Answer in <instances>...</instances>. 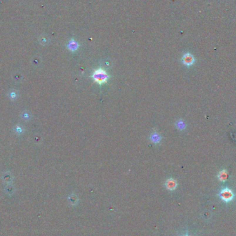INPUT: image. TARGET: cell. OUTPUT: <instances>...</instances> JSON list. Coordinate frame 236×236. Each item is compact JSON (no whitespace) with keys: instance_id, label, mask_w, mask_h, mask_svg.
<instances>
[{"instance_id":"3","label":"cell","mask_w":236,"mask_h":236,"mask_svg":"<svg viewBox=\"0 0 236 236\" xmlns=\"http://www.w3.org/2000/svg\"><path fill=\"white\" fill-rule=\"evenodd\" d=\"M195 57H194L193 55H191V53H185L182 58V63H183L184 65H186V66H192V65L195 63Z\"/></svg>"},{"instance_id":"9","label":"cell","mask_w":236,"mask_h":236,"mask_svg":"<svg viewBox=\"0 0 236 236\" xmlns=\"http://www.w3.org/2000/svg\"><path fill=\"white\" fill-rule=\"evenodd\" d=\"M175 125H176V127H177L178 129H180V130H184V129H185V128H186V124L184 122V121L182 120H178V122H176Z\"/></svg>"},{"instance_id":"4","label":"cell","mask_w":236,"mask_h":236,"mask_svg":"<svg viewBox=\"0 0 236 236\" xmlns=\"http://www.w3.org/2000/svg\"><path fill=\"white\" fill-rule=\"evenodd\" d=\"M164 185H165L166 189H168V191H172L176 189V188L178 186V182L173 178H169V179H168L165 182Z\"/></svg>"},{"instance_id":"5","label":"cell","mask_w":236,"mask_h":236,"mask_svg":"<svg viewBox=\"0 0 236 236\" xmlns=\"http://www.w3.org/2000/svg\"><path fill=\"white\" fill-rule=\"evenodd\" d=\"M67 47H68L69 51H72V52H75V51H76L79 48L80 45H79V43L75 39H71L69 41L68 45H67Z\"/></svg>"},{"instance_id":"8","label":"cell","mask_w":236,"mask_h":236,"mask_svg":"<svg viewBox=\"0 0 236 236\" xmlns=\"http://www.w3.org/2000/svg\"><path fill=\"white\" fill-rule=\"evenodd\" d=\"M68 200H69V202H70L71 205H73V206L77 205L79 202V198L77 195H75V194H73V195L69 196Z\"/></svg>"},{"instance_id":"7","label":"cell","mask_w":236,"mask_h":236,"mask_svg":"<svg viewBox=\"0 0 236 236\" xmlns=\"http://www.w3.org/2000/svg\"><path fill=\"white\" fill-rule=\"evenodd\" d=\"M228 178V173L226 170H221L218 174V179L221 182H225Z\"/></svg>"},{"instance_id":"10","label":"cell","mask_w":236,"mask_h":236,"mask_svg":"<svg viewBox=\"0 0 236 236\" xmlns=\"http://www.w3.org/2000/svg\"><path fill=\"white\" fill-rule=\"evenodd\" d=\"M183 236H189V235H188V233H187V232H186V234H185V235H183Z\"/></svg>"},{"instance_id":"6","label":"cell","mask_w":236,"mask_h":236,"mask_svg":"<svg viewBox=\"0 0 236 236\" xmlns=\"http://www.w3.org/2000/svg\"><path fill=\"white\" fill-rule=\"evenodd\" d=\"M150 140L154 144H159L162 140V137L159 133L157 132L153 133L150 135Z\"/></svg>"},{"instance_id":"1","label":"cell","mask_w":236,"mask_h":236,"mask_svg":"<svg viewBox=\"0 0 236 236\" xmlns=\"http://www.w3.org/2000/svg\"><path fill=\"white\" fill-rule=\"evenodd\" d=\"M91 77H93V79L94 80L95 82L98 83L99 84L101 85L108 82V80L109 79V77H110V75H109L104 69L98 68L94 71V73H93L92 76Z\"/></svg>"},{"instance_id":"2","label":"cell","mask_w":236,"mask_h":236,"mask_svg":"<svg viewBox=\"0 0 236 236\" xmlns=\"http://www.w3.org/2000/svg\"><path fill=\"white\" fill-rule=\"evenodd\" d=\"M219 196L220 199L222 200L223 202H226V203H229V202H231L232 200L234 199L235 195L234 193L231 189L229 188H225L221 190L220 192Z\"/></svg>"}]
</instances>
